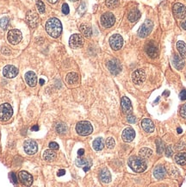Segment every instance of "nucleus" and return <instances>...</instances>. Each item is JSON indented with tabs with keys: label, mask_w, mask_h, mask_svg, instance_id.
I'll return each instance as SVG.
<instances>
[{
	"label": "nucleus",
	"mask_w": 186,
	"mask_h": 187,
	"mask_svg": "<svg viewBox=\"0 0 186 187\" xmlns=\"http://www.w3.org/2000/svg\"><path fill=\"white\" fill-rule=\"evenodd\" d=\"M46 30L48 35H51L54 38L59 37L62 31V24L61 21L55 17L50 18L46 22Z\"/></svg>",
	"instance_id": "f257e3e1"
},
{
	"label": "nucleus",
	"mask_w": 186,
	"mask_h": 187,
	"mask_svg": "<svg viewBox=\"0 0 186 187\" xmlns=\"http://www.w3.org/2000/svg\"><path fill=\"white\" fill-rule=\"evenodd\" d=\"M128 166L130 168L136 173H142L146 169V163L144 158L139 156H132L128 159Z\"/></svg>",
	"instance_id": "f03ea898"
},
{
	"label": "nucleus",
	"mask_w": 186,
	"mask_h": 187,
	"mask_svg": "<svg viewBox=\"0 0 186 187\" xmlns=\"http://www.w3.org/2000/svg\"><path fill=\"white\" fill-rule=\"evenodd\" d=\"M76 131L82 136H86L90 135L93 131V128L90 124V123L87 121H81L79 123H78V124L76 126Z\"/></svg>",
	"instance_id": "7ed1b4c3"
},
{
	"label": "nucleus",
	"mask_w": 186,
	"mask_h": 187,
	"mask_svg": "<svg viewBox=\"0 0 186 187\" xmlns=\"http://www.w3.org/2000/svg\"><path fill=\"white\" fill-rule=\"evenodd\" d=\"M13 109L9 104H3L0 105V121L5 122L12 117Z\"/></svg>",
	"instance_id": "20e7f679"
},
{
	"label": "nucleus",
	"mask_w": 186,
	"mask_h": 187,
	"mask_svg": "<svg viewBox=\"0 0 186 187\" xmlns=\"http://www.w3.org/2000/svg\"><path fill=\"white\" fill-rule=\"evenodd\" d=\"M153 27V22L147 19L143 22V24L140 27L139 30H138V35L141 38H145L146 36L150 35L152 32V29Z\"/></svg>",
	"instance_id": "39448f33"
},
{
	"label": "nucleus",
	"mask_w": 186,
	"mask_h": 187,
	"mask_svg": "<svg viewBox=\"0 0 186 187\" xmlns=\"http://www.w3.org/2000/svg\"><path fill=\"white\" fill-rule=\"evenodd\" d=\"M7 38H8L9 42H10L13 45H16V44H18L22 41V35L20 30H18V29H11V30H10L8 32Z\"/></svg>",
	"instance_id": "423d86ee"
},
{
	"label": "nucleus",
	"mask_w": 186,
	"mask_h": 187,
	"mask_svg": "<svg viewBox=\"0 0 186 187\" xmlns=\"http://www.w3.org/2000/svg\"><path fill=\"white\" fill-rule=\"evenodd\" d=\"M116 22L115 16L110 13V12H106L101 16V24L104 28H110L114 25Z\"/></svg>",
	"instance_id": "0eeeda50"
},
{
	"label": "nucleus",
	"mask_w": 186,
	"mask_h": 187,
	"mask_svg": "<svg viewBox=\"0 0 186 187\" xmlns=\"http://www.w3.org/2000/svg\"><path fill=\"white\" fill-rule=\"evenodd\" d=\"M110 45L113 50H119L122 49L123 45V37L118 34L111 35L110 38Z\"/></svg>",
	"instance_id": "6e6552de"
},
{
	"label": "nucleus",
	"mask_w": 186,
	"mask_h": 187,
	"mask_svg": "<svg viewBox=\"0 0 186 187\" xmlns=\"http://www.w3.org/2000/svg\"><path fill=\"white\" fill-rule=\"evenodd\" d=\"M69 45L72 49H79L84 45V38L79 34H74L70 37Z\"/></svg>",
	"instance_id": "1a4fd4ad"
},
{
	"label": "nucleus",
	"mask_w": 186,
	"mask_h": 187,
	"mask_svg": "<svg viewBox=\"0 0 186 187\" xmlns=\"http://www.w3.org/2000/svg\"><path fill=\"white\" fill-rule=\"evenodd\" d=\"M173 13L174 16L178 18V19H183L186 16V7L180 4V3H177L173 5Z\"/></svg>",
	"instance_id": "9d476101"
},
{
	"label": "nucleus",
	"mask_w": 186,
	"mask_h": 187,
	"mask_svg": "<svg viewBox=\"0 0 186 187\" xmlns=\"http://www.w3.org/2000/svg\"><path fill=\"white\" fill-rule=\"evenodd\" d=\"M23 147H24V151L28 155L34 154L35 153L37 152V149H38L36 142L33 140H27L23 144Z\"/></svg>",
	"instance_id": "9b49d317"
},
{
	"label": "nucleus",
	"mask_w": 186,
	"mask_h": 187,
	"mask_svg": "<svg viewBox=\"0 0 186 187\" xmlns=\"http://www.w3.org/2000/svg\"><path fill=\"white\" fill-rule=\"evenodd\" d=\"M145 79H146V73L143 69L135 70L132 73V80L136 85L142 84L145 81Z\"/></svg>",
	"instance_id": "f8f14e48"
},
{
	"label": "nucleus",
	"mask_w": 186,
	"mask_h": 187,
	"mask_svg": "<svg viewBox=\"0 0 186 187\" xmlns=\"http://www.w3.org/2000/svg\"><path fill=\"white\" fill-rule=\"evenodd\" d=\"M107 67L110 70V73L115 75L118 74L122 70L121 63L119 62V61H117V59H112L111 61L107 63Z\"/></svg>",
	"instance_id": "ddd939ff"
},
{
	"label": "nucleus",
	"mask_w": 186,
	"mask_h": 187,
	"mask_svg": "<svg viewBox=\"0 0 186 187\" xmlns=\"http://www.w3.org/2000/svg\"><path fill=\"white\" fill-rule=\"evenodd\" d=\"M146 52L151 58H156L158 55V49L154 42H149L146 45Z\"/></svg>",
	"instance_id": "4468645a"
},
{
	"label": "nucleus",
	"mask_w": 186,
	"mask_h": 187,
	"mask_svg": "<svg viewBox=\"0 0 186 187\" xmlns=\"http://www.w3.org/2000/svg\"><path fill=\"white\" fill-rule=\"evenodd\" d=\"M26 20L28 24L32 28H36V26L39 23V16L34 11H28L26 16Z\"/></svg>",
	"instance_id": "2eb2a0df"
},
{
	"label": "nucleus",
	"mask_w": 186,
	"mask_h": 187,
	"mask_svg": "<svg viewBox=\"0 0 186 187\" xmlns=\"http://www.w3.org/2000/svg\"><path fill=\"white\" fill-rule=\"evenodd\" d=\"M18 180H20V182L23 186H31L33 183V177L25 171H22L19 173Z\"/></svg>",
	"instance_id": "dca6fc26"
},
{
	"label": "nucleus",
	"mask_w": 186,
	"mask_h": 187,
	"mask_svg": "<svg viewBox=\"0 0 186 187\" xmlns=\"http://www.w3.org/2000/svg\"><path fill=\"white\" fill-rule=\"evenodd\" d=\"M17 73H18L17 68L14 66H11V65L5 66L4 67V70H3V74L7 79H13L17 75Z\"/></svg>",
	"instance_id": "f3484780"
},
{
	"label": "nucleus",
	"mask_w": 186,
	"mask_h": 187,
	"mask_svg": "<svg viewBox=\"0 0 186 187\" xmlns=\"http://www.w3.org/2000/svg\"><path fill=\"white\" fill-rule=\"evenodd\" d=\"M121 105H122V110L125 114H131L133 111L132 107V103L130 99L127 97H123L121 100Z\"/></svg>",
	"instance_id": "a211bd4d"
},
{
	"label": "nucleus",
	"mask_w": 186,
	"mask_h": 187,
	"mask_svg": "<svg viewBox=\"0 0 186 187\" xmlns=\"http://www.w3.org/2000/svg\"><path fill=\"white\" fill-rule=\"evenodd\" d=\"M122 137H123V140L125 142H130L135 137V132L130 127L126 128L123 132Z\"/></svg>",
	"instance_id": "6ab92c4d"
},
{
	"label": "nucleus",
	"mask_w": 186,
	"mask_h": 187,
	"mask_svg": "<svg viewBox=\"0 0 186 187\" xmlns=\"http://www.w3.org/2000/svg\"><path fill=\"white\" fill-rule=\"evenodd\" d=\"M25 81H26V83L29 86H31V87L35 86V85L37 83V77H36L34 72L29 71V72L26 73V74H25Z\"/></svg>",
	"instance_id": "aec40b11"
},
{
	"label": "nucleus",
	"mask_w": 186,
	"mask_h": 187,
	"mask_svg": "<svg viewBox=\"0 0 186 187\" xmlns=\"http://www.w3.org/2000/svg\"><path fill=\"white\" fill-rule=\"evenodd\" d=\"M141 127H142L143 130L146 133H152L154 130V124H153L152 121L148 118H145L142 120Z\"/></svg>",
	"instance_id": "412c9836"
},
{
	"label": "nucleus",
	"mask_w": 186,
	"mask_h": 187,
	"mask_svg": "<svg viewBox=\"0 0 186 187\" xmlns=\"http://www.w3.org/2000/svg\"><path fill=\"white\" fill-rule=\"evenodd\" d=\"M153 175L157 180H163L166 176V169L162 166H156L153 171Z\"/></svg>",
	"instance_id": "4be33fe9"
},
{
	"label": "nucleus",
	"mask_w": 186,
	"mask_h": 187,
	"mask_svg": "<svg viewBox=\"0 0 186 187\" xmlns=\"http://www.w3.org/2000/svg\"><path fill=\"white\" fill-rule=\"evenodd\" d=\"M76 165L78 167H84V171L87 172L91 166V160L87 159H77Z\"/></svg>",
	"instance_id": "5701e85b"
},
{
	"label": "nucleus",
	"mask_w": 186,
	"mask_h": 187,
	"mask_svg": "<svg viewBox=\"0 0 186 187\" xmlns=\"http://www.w3.org/2000/svg\"><path fill=\"white\" fill-rule=\"evenodd\" d=\"M99 179L103 183H110L111 181V175L107 168H103L99 173Z\"/></svg>",
	"instance_id": "b1692460"
},
{
	"label": "nucleus",
	"mask_w": 186,
	"mask_h": 187,
	"mask_svg": "<svg viewBox=\"0 0 186 187\" xmlns=\"http://www.w3.org/2000/svg\"><path fill=\"white\" fill-rule=\"evenodd\" d=\"M173 65L178 70H181L185 67V61L181 56L175 55L173 56Z\"/></svg>",
	"instance_id": "393cba45"
},
{
	"label": "nucleus",
	"mask_w": 186,
	"mask_h": 187,
	"mask_svg": "<svg viewBox=\"0 0 186 187\" xmlns=\"http://www.w3.org/2000/svg\"><path fill=\"white\" fill-rule=\"evenodd\" d=\"M175 161L177 162V164H179L180 166L186 165V153L180 152L177 153L175 156Z\"/></svg>",
	"instance_id": "a878e982"
},
{
	"label": "nucleus",
	"mask_w": 186,
	"mask_h": 187,
	"mask_svg": "<svg viewBox=\"0 0 186 187\" xmlns=\"http://www.w3.org/2000/svg\"><path fill=\"white\" fill-rule=\"evenodd\" d=\"M78 79H79V77L78 74L76 73H70L66 75V82L69 85H74L78 82Z\"/></svg>",
	"instance_id": "bb28decb"
},
{
	"label": "nucleus",
	"mask_w": 186,
	"mask_h": 187,
	"mask_svg": "<svg viewBox=\"0 0 186 187\" xmlns=\"http://www.w3.org/2000/svg\"><path fill=\"white\" fill-rule=\"evenodd\" d=\"M128 20L129 21L132 22H134L138 21L140 19V12L138 10H136V9L132 10L130 12L128 13Z\"/></svg>",
	"instance_id": "cd10ccee"
},
{
	"label": "nucleus",
	"mask_w": 186,
	"mask_h": 187,
	"mask_svg": "<svg viewBox=\"0 0 186 187\" xmlns=\"http://www.w3.org/2000/svg\"><path fill=\"white\" fill-rule=\"evenodd\" d=\"M92 145H93V148H94L96 151H100V150L103 149V147H104V141H103V138L98 137V138H96L94 140Z\"/></svg>",
	"instance_id": "c85d7f7f"
},
{
	"label": "nucleus",
	"mask_w": 186,
	"mask_h": 187,
	"mask_svg": "<svg viewBox=\"0 0 186 187\" xmlns=\"http://www.w3.org/2000/svg\"><path fill=\"white\" fill-rule=\"evenodd\" d=\"M80 31L82 33L83 35H84L85 37H90V35H92V30H91V28L90 27L88 24L86 23H84V24H81L80 26Z\"/></svg>",
	"instance_id": "c756f323"
},
{
	"label": "nucleus",
	"mask_w": 186,
	"mask_h": 187,
	"mask_svg": "<svg viewBox=\"0 0 186 187\" xmlns=\"http://www.w3.org/2000/svg\"><path fill=\"white\" fill-rule=\"evenodd\" d=\"M177 48L179 50V54L183 59L186 58V44L182 41H179L177 43Z\"/></svg>",
	"instance_id": "7c9ffc66"
},
{
	"label": "nucleus",
	"mask_w": 186,
	"mask_h": 187,
	"mask_svg": "<svg viewBox=\"0 0 186 187\" xmlns=\"http://www.w3.org/2000/svg\"><path fill=\"white\" fill-rule=\"evenodd\" d=\"M43 157L47 161H53L56 158V153L53 149L52 150H46L44 153Z\"/></svg>",
	"instance_id": "2f4dec72"
},
{
	"label": "nucleus",
	"mask_w": 186,
	"mask_h": 187,
	"mask_svg": "<svg viewBox=\"0 0 186 187\" xmlns=\"http://www.w3.org/2000/svg\"><path fill=\"white\" fill-rule=\"evenodd\" d=\"M140 154L142 158L144 159H147L149 157H151V155L152 154V151L150 148H147V147H143L140 150Z\"/></svg>",
	"instance_id": "473e14b6"
},
{
	"label": "nucleus",
	"mask_w": 186,
	"mask_h": 187,
	"mask_svg": "<svg viewBox=\"0 0 186 187\" xmlns=\"http://www.w3.org/2000/svg\"><path fill=\"white\" fill-rule=\"evenodd\" d=\"M156 145H157V153L158 154H162V153L164 152L165 149V143L162 141V140L157 139L156 140Z\"/></svg>",
	"instance_id": "72a5a7b5"
},
{
	"label": "nucleus",
	"mask_w": 186,
	"mask_h": 187,
	"mask_svg": "<svg viewBox=\"0 0 186 187\" xmlns=\"http://www.w3.org/2000/svg\"><path fill=\"white\" fill-rule=\"evenodd\" d=\"M105 4L108 8L110 9H115L118 6L119 4V1L118 0H106Z\"/></svg>",
	"instance_id": "f704fd0d"
},
{
	"label": "nucleus",
	"mask_w": 186,
	"mask_h": 187,
	"mask_svg": "<svg viewBox=\"0 0 186 187\" xmlns=\"http://www.w3.org/2000/svg\"><path fill=\"white\" fill-rule=\"evenodd\" d=\"M36 7L37 10L40 13H44L45 12V5L43 4V2L41 0H38L37 3H36Z\"/></svg>",
	"instance_id": "c9c22d12"
},
{
	"label": "nucleus",
	"mask_w": 186,
	"mask_h": 187,
	"mask_svg": "<svg viewBox=\"0 0 186 187\" xmlns=\"http://www.w3.org/2000/svg\"><path fill=\"white\" fill-rule=\"evenodd\" d=\"M115 144H116L115 143V140L112 138V137H109V138L106 140V146H107L108 148H110V149L114 148Z\"/></svg>",
	"instance_id": "e433bc0d"
},
{
	"label": "nucleus",
	"mask_w": 186,
	"mask_h": 187,
	"mask_svg": "<svg viewBox=\"0 0 186 187\" xmlns=\"http://www.w3.org/2000/svg\"><path fill=\"white\" fill-rule=\"evenodd\" d=\"M56 130L58 131V133L60 134H63V133H66L67 130V128L65 124H58L56 127Z\"/></svg>",
	"instance_id": "4c0bfd02"
},
{
	"label": "nucleus",
	"mask_w": 186,
	"mask_h": 187,
	"mask_svg": "<svg viewBox=\"0 0 186 187\" xmlns=\"http://www.w3.org/2000/svg\"><path fill=\"white\" fill-rule=\"evenodd\" d=\"M9 24V18L8 17H3L1 20H0V27L4 29H5L7 28Z\"/></svg>",
	"instance_id": "58836bf2"
},
{
	"label": "nucleus",
	"mask_w": 186,
	"mask_h": 187,
	"mask_svg": "<svg viewBox=\"0 0 186 187\" xmlns=\"http://www.w3.org/2000/svg\"><path fill=\"white\" fill-rule=\"evenodd\" d=\"M180 116L183 118L186 119V104H184L180 109Z\"/></svg>",
	"instance_id": "ea45409f"
},
{
	"label": "nucleus",
	"mask_w": 186,
	"mask_h": 187,
	"mask_svg": "<svg viewBox=\"0 0 186 187\" xmlns=\"http://www.w3.org/2000/svg\"><path fill=\"white\" fill-rule=\"evenodd\" d=\"M127 120H128V122L129 123H135V122H136V118H135L134 116H133L132 114H128V116L127 117Z\"/></svg>",
	"instance_id": "a19ab883"
},
{
	"label": "nucleus",
	"mask_w": 186,
	"mask_h": 187,
	"mask_svg": "<svg viewBox=\"0 0 186 187\" xmlns=\"http://www.w3.org/2000/svg\"><path fill=\"white\" fill-rule=\"evenodd\" d=\"M62 12H63L65 15L69 14L70 10H69V6L67 4H64L62 5Z\"/></svg>",
	"instance_id": "79ce46f5"
},
{
	"label": "nucleus",
	"mask_w": 186,
	"mask_h": 187,
	"mask_svg": "<svg viewBox=\"0 0 186 187\" xmlns=\"http://www.w3.org/2000/svg\"><path fill=\"white\" fill-rule=\"evenodd\" d=\"M172 154V146H168V147H166V149H165V155H166L167 157H171Z\"/></svg>",
	"instance_id": "37998d69"
},
{
	"label": "nucleus",
	"mask_w": 186,
	"mask_h": 187,
	"mask_svg": "<svg viewBox=\"0 0 186 187\" xmlns=\"http://www.w3.org/2000/svg\"><path fill=\"white\" fill-rule=\"evenodd\" d=\"M49 147L53 150H57V149H59V145H58V143H56L55 141H52L49 143Z\"/></svg>",
	"instance_id": "c03bdc74"
},
{
	"label": "nucleus",
	"mask_w": 186,
	"mask_h": 187,
	"mask_svg": "<svg viewBox=\"0 0 186 187\" xmlns=\"http://www.w3.org/2000/svg\"><path fill=\"white\" fill-rule=\"evenodd\" d=\"M179 97L181 100H186V90L182 91L179 94Z\"/></svg>",
	"instance_id": "a18cd8bd"
},
{
	"label": "nucleus",
	"mask_w": 186,
	"mask_h": 187,
	"mask_svg": "<svg viewBox=\"0 0 186 187\" xmlns=\"http://www.w3.org/2000/svg\"><path fill=\"white\" fill-rule=\"evenodd\" d=\"M10 177H11V180H12V182H13L14 184H17V179L16 177V174L12 173L10 174Z\"/></svg>",
	"instance_id": "49530a36"
},
{
	"label": "nucleus",
	"mask_w": 186,
	"mask_h": 187,
	"mask_svg": "<svg viewBox=\"0 0 186 187\" xmlns=\"http://www.w3.org/2000/svg\"><path fill=\"white\" fill-rule=\"evenodd\" d=\"M65 173H66L65 170H60L59 173H58V176H63L65 174Z\"/></svg>",
	"instance_id": "de8ad7c7"
},
{
	"label": "nucleus",
	"mask_w": 186,
	"mask_h": 187,
	"mask_svg": "<svg viewBox=\"0 0 186 187\" xmlns=\"http://www.w3.org/2000/svg\"><path fill=\"white\" fill-rule=\"evenodd\" d=\"M84 150L83 148H81V149H79V150L78 151V154L79 156H81V155L84 154Z\"/></svg>",
	"instance_id": "09e8293b"
},
{
	"label": "nucleus",
	"mask_w": 186,
	"mask_h": 187,
	"mask_svg": "<svg viewBox=\"0 0 186 187\" xmlns=\"http://www.w3.org/2000/svg\"><path fill=\"white\" fill-rule=\"evenodd\" d=\"M181 26H182V28H184V29H185L186 30V19L185 21L182 22V24H181Z\"/></svg>",
	"instance_id": "8fccbe9b"
},
{
	"label": "nucleus",
	"mask_w": 186,
	"mask_h": 187,
	"mask_svg": "<svg viewBox=\"0 0 186 187\" xmlns=\"http://www.w3.org/2000/svg\"><path fill=\"white\" fill-rule=\"evenodd\" d=\"M39 129V128H38V125H34V127L32 128V130H35V131H37Z\"/></svg>",
	"instance_id": "3c124183"
},
{
	"label": "nucleus",
	"mask_w": 186,
	"mask_h": 187,
	"mask_svg": "<svg viewBox=\"0 0 186 187\" xmlns=\"http://www.w3.org/2000/svg\"><path fill=\"white\" fill-rule=\"evenodd\" d=\"M48 1L50 3V4H55L58 0H48Z\"/></svg>",
	"instance_id": "603ef678"
},
{
	"label": "nucleus",
	"mask_w": 186,
	"mask_h": 187,
	"mask_svg": "<svg viewBox=\"0 0 186 187\" xmlns=\"http://www.w3.org/2000/svg\"><path fill=\"white\" fill-rule=\"evenodd\" d=\"M44 83H45V80H44V79H40V84L42 85Z\"/></svg>",
	"instance_id": "864d4df0"
},
{
	"label": "nucleus",
	"mask_w": 186,
	"mask_h": 187,
	"mask_svg": "<svg viewBox=\"0 0 186 187\" xmlns=\"http://www.w3.org/2000/svg\"><path fill=\"white\" fill-rule=\"evenodd\" d=\"M182 132H183L182 129H180V128H178V133H179V134H181Z\"/></svg>",
	"instance_id": "5fc2aeb1"
},
{
	"label": "nucleus",
	"mask_w": 186,
	"mask_h": 187,
	"mask_svg": "<svg viewBox=\"0 0 186 187\" xmlns=\"http://www.w3.org/2000/svg\"><path fill=\"white\" fill-rule=\"evenodd\" d=\"M70 1H72V2H75V1H77V0H70Z\"/></svg>",
	"instance_id": "6e6d98bb"
}]
</instances>
